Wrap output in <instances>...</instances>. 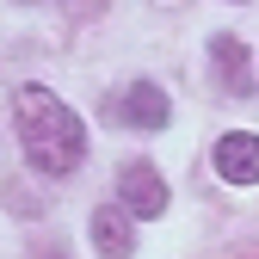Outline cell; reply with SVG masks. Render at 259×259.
Here are the masks:
<instances>
[{"label": "cell", "instance_id": "obj_1", "mask_svg": "<svg viewBox=\"0 0 259 259\" xmlns=\"http://www.w3.org/2000/svg\"><path fill=\"white\" fill-rule=\"evenodd\" d=\"M13 123H19V142H25V160L37 173H50V179H62V173H74L80 160H87V130H80V117L56 99L50 87H19L13 93Z\"/></svg>", "mask_w": 259, "mask_h": 259}, {"label": "cell", "instance_id": "obj_2", "mask_svg": "<svg viewBox=\"0 0 259 259\" xmlns=\"http://www.w3.org/2000/svg\"><path fill=\"white\" fill-rule=\"evenodd\" d=\"M117 198L130 216H160L167 210V179H160V167H148V160H130L123 179H117Z\"/></svg>", "mask_w": 259, "mask_h": 259}, {"label": "cell", "instance_id": "obj_3", "mask_svg": "<svg viewBox=\"0 0 259 259\" xmlns=\"http://www.w3.org/2000/svg\"><path fill=\"white\" fill-rule=\"evenodd\" d=\"M210 68H216V80H222V93L229 99H247L253 93V62H247V44L241 37H210Z\"/></svg>", "mask_w": 259, "mask_h": 259}, {"label": "cell", "instance_id": "obj_4", "mask_svg": "<svg viewBox=\"0 0 259 259\" xmlns=\"http://www.w3.org/2000/svg\"><path fill=\"white\" fill-rule=\"evenodd\" d=\"M216 173L229 185H253L259 179V136L253 130H229V136L216 142Z\"/></svg>", "mask_w": 259, "mask_h": 259}, {"label": "cell", "instance_id": "obj_5", "mask_svg": "<svg viewBox=\"0 0 259 259\" xmlns=\"http://www.w3.org/2000/svg\"><path fill=\"white\" fill-rule=\"evenodd\" d=\"M117 117H123V123H136V130H160V123L173 117V105H167V93H160L154 80H136V87L117 99Z\"/></svg>", "mask_w": 259, "mask_h": 259}, {"label": "cell", "instance_id": "obj_6", "mask_svg": "<svg viewBox=\"0 0 259 259\" xmlns=\"http://www.w3.org/2000/svg\"><path fill=\"white\" fill-rule=\"evenodd\" d=\"M93 247H99L105 259H130L136 253V235H130V210H93Z\"/></svg>", "mask_w": 259, "mask_h": 259}]
</instances>
